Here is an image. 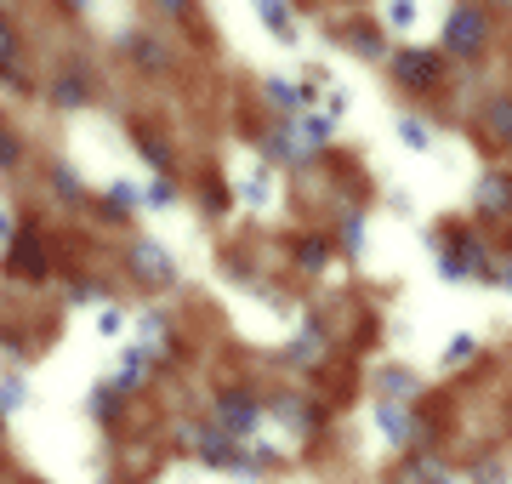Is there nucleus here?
Segmentation results:
<instances>
[{
	"mask_svg": "<svg viewBox=\"0 0 512 484\" xmlns=\"http://www.w3.org/2000/svg\"><path fill=\"white\" fill-rule=\"evenodd\" d=\"M393 80L410 92H433L444 80V57L427 52V46H404V52H393Z\"/></svg>",
	"mask_w": 512,
	"mask_h": 484,
	"instance_id": "obj_3",
	"label": "nucleus"
},
{
	"mask_svg": "<svg viewBox=\"0 0 512 484\" xmlns=\"http://www.w3.org/2000/svg\"><path fill=\"white\" fill-rule=\"evenodd\" d=\"M143 205L148 211H177V183H171V177H154V183L143 188Z\"/></svg>",
	"mask_w": 512,
	"mask_h": 484,
	"instance_id": "obj_19",
	"label": "nucleus"
},
{
	"mask_svg": "<svg viewBox=\"0 0 512 484\" xmlns=\"http://www.w3.org/2000/svg\"><path fill=\"white\" fill-rule=\"evenodd\" d=\"M484 40H490V18H484V6H467L461 0L456 12H450V23H444V46L461 57H478L484 52Z\"/></svg>",
	"mask_w": 512,
	"mask_h": 484,
	"instance_id": "obj_2",
	"label": "nucleus"
},
{
	"mask_svg": "<svg viewBox=\"0 0 512 484\" xmlns=\"http://www.w3.org/2000/svg\"><path fill=\"white\" fill-rule=\"evenodd\" d=\"M291 131H302L308 137V149H319V143H330V131H336V120H330L325 109H302L291 120Z\"/></svg>",
	"mask_w": 512,
	"mask_h": 484,
	"instance_id": "obj_13",
	"label": "nucleus"
},
{
	"mask_svg": "<svg viewBox=\"0 0 512 484\" xmlns=\"http://www.w3.org/2000/svg\"><path fill=\"white\" fill-rule=\"evenodd\" d=\"M319 354H325V331H319V325H302L296 342L285 348V365H313Z\"/></svg>",
	"mask_w": 512,
	"mask_h": 484,
	"instance_id": "obj_11",
	"label": "nucleus"
},
{
	"mask_svg": "<svg viewBox=\"0 0 512 484\" xmlns=\"http://www.w3.org/2000/svg\"><path fill=\"white\" fill-rule=\"evenodd\" d=\"M501 285H507V291H512V268H507V274H501Z\"/></svg>",
	"mask_w": 512,
	"mask_h": 484,
	"instance_id": "obj_33",
	"label": "nucleus"
},
{
	"mask_svg": "<svg viewBox=\"0 0 512 484\" xmlns=\"http://www.w3.org/2000/svg\"><path fill=\"white\" fill-rule=\"evenodd\" d=\"M52 194H63L69 205H80V200H86V183L74 177V166H69V160H57V166H52Z\"/></svg>",
	"mask_w": 512,
	"mask_h": 484,
	"instance_id": "obj_18",
	"label": "nucleus"
},
{
	"mask_svg": "<svg viewBox=\"0 0 512 484\" xmlns=\"http://www.w3.org/2000/svg\"><path fill=\"white\" fill-rule=\"evenodd\" d=\"M387 23L393 29H410L416 23V0H387Z\"/></svg>",
	"mask_w": 512,
	"mask_h": 484,
	"instance_id": "obj_27",
	"label": "nucleus"
},
{
	"mask_svg": "<svg viewBox=\"0 0 512 484\" xmlns=\"http://www.w3.org/2000/svg\"><path fill=\"white\" fill-rule=\"evenodd\" d=\"M23 484H40V479H23Z\"/></svg>",
	"mask_w": 512,
	"mask_h": 484,
	"instance_id": "obj_35",
	"label": "nucleus"
},
{
	"mask_svg": "<svg viewBox=\"0 0 512 484\" xmlns=\"http://www.w3.org/2000/svg\"><path fill=\"white\" fill-rule=\"evenodd\" d=\"M478 211H484V217H507L512 211V177L507 171H490V177L478 183Z\"/></svg>",
	"mask_w": 512,
	"mask_h": 484,
	"instance_id": "obj_8",
	"label": "nucleus"
},
{
	"mask_svg": "<svg viewBox=\"0 0 512 484\" xmlns=\"http://www.w3.org/2000/svg\"><path fill=\"white\" fill-rule=\"evenodd\" d=\"M6 274H18V280H46L52 274V257H46V234L40 228H18V240L6 251Z\"/></svg>",
	"mask_w": 512,
	"mask_h": 484,
	"instance_id": "obj_4",
	"label": "nucleus"
},
{
	"mask_svg": "<svg viewBox=\"0 0 512 484\" xmlns=\"http://www.w3.org/2000/svg\"><path fill=\"white\" fill-rule=\"evenodd\" d=\"M376 388H382V399L404 405V399H416V376L399 371V365H387V371H376Z\"/></svg>",
	"mask_w": 512,
	"mask_h": 484,
	"instance_id": "obj_14",
	"label": "nucleus"
},
{
	"mask_svg": "<svg viewBox=\"0 0 512 484\" xmlns=\"http://www.w3.org/2000/svg\"><path fill=\"white\" fill-rule=\"evenodd\" d=\"M0 86H29V80H23L18 35H12V23H6V18H0Z\"/></svg>",
	"mask_w": 512,
	"mask_h": 484,
	"instance_id": "obj_10",
	"label": "nucleus"
},
{
	"mask_svg": "<svg viewBox=\"0 0 512 484\" xmlns=\"http://www.w3.org/2000/svg\"><path fill=\"white\" fill-rule=\"evenodd\" d=\"M439 268H444V280H495L490 251H484V240H478V234H467V228L450 240V251L439 257Z\"/></svg>",
	"mask_w": 512,
	"mask_h": 484,
	"instance_id": "obj_1",
	"label": "nucleus"
},
{
	"mask_svg": "<svg viewBox=\"0 0 512 484\" xmlns=\"http://www.w3.org/2000/svg\"><path fill=\"white\" fill-rule=\"evenodd\" d=\"M501 6H507V0H501Z\"/></svg>",
	"mask_w": 512,
	"mask_h": 484,
	"instance_id": "obj_36",
	"label": "nucleus"
},
{
	"mask_svg": "<svg viewBox=\"0 0 512 484\" xmlns=\"http://www.w3.org/2000/svg\"><path fill=\"white\" fill-rule=\"evenodd\" d=\"M256 12H262V23H268L274 40H285V46L296 40V23H291V6H285V0H256Z\"/></svg>",
	"mask_w": 512,
	"mask_h": 484,
	"instance_id": "obj_12",
	"label": "nucleus"
},
{
	"mask_svg": "<svg viewBox=\"0 0 512 484\" xmlns=\"http://www.w3.org/2000/svg\"><path fill=\"white\" fill-rule=\"evenodd\" d=\"M217 410H222V428L234 433L239 445H251V439H256V422H262V405H256L251 393H222Z\"/></svg>",
	"mask_w": 512,
	"mask_h": 484,
	"instance_id": "obj_6",
	"label": "nucleus"
},
{
	"mask_svg": "<svg viewBox=\"0 0 512 484\" xmlns=\"http://www.w3.org/2000/svg\"><path fill=\"white\" fill-rule=\"evenodd\" d=\"M490 131L501 143H512V97H495L490 103Z\"/></svg>",
	"mask_w": 512,
	"mask_h": 484,
	"instance_id": "obj_24",
	"label": "nucleus"
},
{
	"mask_svg": "<svg viewBox=\"0 0 512 484\" xmlns=\"http://www.w3.org/2000/svg\"><path fill=\"white\" fill-rule=\"evenodd\" d=\"M239 194L251 205H268V177H262V171H256V177H239Z\"/></svg>",
	"mask_w": 512,
	"mask_h": 484,
	"instance_id": "obj_28",
	"label": "nucleus"
},
{
	"mask_svg": "<svg viewBox=\"0 0 512 484\" xmlns=\"http://www.w3.org/2000/svg\"><path fill=\"white\" fill-rule=\"evenodd\" d=\"M131 268H137V280H148L154 291L177 285V262H171V251H165L160 240H137L131 245Z\"/></svg>",
	"mask_w": 512,
	"mask_h": 484,
	"instance_id": "obj_5",
	"label": "nucleus"
},
{
	"mask_svg": "<svg viewBox=\"0 0 512 484\" xmlns=\"http://www.w3.org/2000/svg\"><path fill=\"white\" fill-rule=\"evenodd\" d=\"M131 137H137V149H143V160L154 171H171V149H165V137L160 131H148V126H131Z\"/></svg>",
	"mask_w": 512,
	"mask_h": 484,
	"instance_id": "obj_15",
	"label": "nucleus"
},
{
	"mask_svg": "<svg viewBox=\"0 0 512 484\" xmlns=\"http://www.w3.org/2000/svg\"><path fill=\"white\" fill-rule=\"evenodd\" d=\"M348 46H353L359 57H387L382 29H370V23H353V29H348Z\"/></svg>",
	"mask_w": 512,
	"mask_h": 484,
	"instance_id": "obj_17",
	"label": "nucleus"
},
{
	"mask_svg": "<svg viewBox=\"0 0 512 484\" xmlns=\"http://www.w3.org/2000/svg\"><path fill=\"white\" fill-rule=\"evenodd\" d=\"M376 428L387 433V445H410L416 439V422H410V410L404 405H393V399H376Z\"/></svg>",
	"mask_w": 512,
	"mask_h": 484,
	"instance_id": "obj_7",
	"label": "nucleus"
},
{
	"mask_svg": "<svg viewBox=\"0 0 512 484\" xmlns=\"http://www.w3.org/2000/svg\"><path fill=\"white\" fill-rule=\"evenodd\" d=\"M92 416H103V422H114V416H120V388H114V382H97V393H92Z\"/></svg>",
	"mask_w": 512,
	"mask_h": 484,
	"instance_id": "obj_22",
	"label": "nucleus"
},
{
	"mask_svg": "<svg viewBox=\"0 0 512 484\" xmlns=\"http://www.w3.org/2000/svg\"><path fill=\"white\" fill-rule=\"evenodd\" d=\"M126 331V314L120 308H97V336H120Z\"/></svg>",
	"mask_w": 512,
	"mask_h": 484,
	"instance_id": "obj_29",
	"label": "nucleus"
},
{
	"mask_svg": "<svg viewBox=\"0 0 512 484\" xmlns=\"http://www.w3.org/2000/svg\"><path fill=\"white\" fill-rule=\"evenodd\" d=\"M478 354V336H450V348H444V365H461V359H473Z\"/></svg>",
	"mask_w": 512,
	"mask_h": 484,
	"instance_id": "obj_26",
	"label": "nucleus"
},
{
	"mask_svg": "<svg viewBox=\"0 0 512 484\" xmlns=\"http://www.w3.org/2000/svg\"><path fill=\"white\" fill-rule=\"evenodd\" d=\"M86 97H92V86H86V69H80V63L52 80V103L57 109H86Z\"/></svg>",
	"mask_w": 512,
	"mask_h": 484,
	"instance_id": "obj_9",
	"label": "nucleus"
},
{
	"mask_svg": "<svg viewBox=\"0 0 512 484\" xmlns=\"http://www.w3.org/2000/svg\"><path fill=\"white\" fill-rule=\"evenodd\" d=\"M12 240H18V223H12V211L0 205V245H12Z\"/></svg>",
	"mask_w": 512,
	"mask_h": 484,
	"instance_id": "obj_30",
	"label": "nucleus"
},
{
	"mask_svg": "<svg viewBox=\"0 0 512 484\" xmlns=\"http://www.w3.org/2000/svg\"><path fill=\"white\" fill-rule=\"evenodd\" d=\"M69 6H74V12H92L97 0H69Z\"/></svg>",
	"mask_w": 512,
	"mask_h": 484,
	"instance_id": "obj_32",
	"label": "nucleus"
},
{
	"mask_svg": "<svg viewBox=\"0 0 512 484\" xmlns=\"http://www.w3.org/2000/svg\"><path fill=\"white\" fill-rule=\"evenodd\" d=\"M126 52L137 57L143 69H165V63H171V52H165V46H160L154 35H126Z\"/></svg>",
	"mask_w": 512,
	"mask_h": 484,
	"instance_id": "obj_16",
	"label": "nucleus"
},
{
	"mask_svg": "<svg viewBox=\"0 0 512 484\" xmlns=\"http://www.w3.org/2000/svg\"><path fill=\"white\" fill-rule=\"evenodd\" d=\"M439 484H456V479H439Z\"/></svg>",
	"mask_w": 512,
	"mask_h": 484,
	"instance_id": "obj_34",
	"label": "nucleus"
},
{
	"mask_svg": "<svg viewBox=\"0 0 512 484\" xmlns=\"http://www.w3.org/2000/svg\"><path fill=\"white\" fill-rule=\"evenodd\" d=\"M399 137H404V149H416V154H427V149H433V131L421 126L416 114H399Z\"/></svg>",
	"mask_w": 512,
	"mask_h": 484,
	"instance_id": "obj_21",
	"label": "nucleus"
},
{
	"mask_svg": "<svg viewBox=\"0 0 512 484\" xmlns=\"http://www.w3.org/2000/svg\"><path fill=\"white\" fill-rule=\"evenodd\" d=\"M23 399H29V382L23 376H0V416H18Z\"/></svg>",
	"mask_w": 512,
	"mask_h": 484,
	"instance_id": "obj_20",
	"label": "nucleus"
},
{
	"mask_svg": "<svg viewBox=\"0 0 512 484\" xmlns=\"http://www.w3.org/2000/svg\"><path fill=\"white\" fill-rule=\"evenodd\" d=\"M154 6H160L165 18H188V6H194V0H154Z\"/></svg>",
	"mask_w": 512,
	"mask_h": 484,
	"instance_id": "obj_31",
	"label": "nucleus"
},
{
	"mask_svg": "<svg viewBox=\"0 0 512 484\" xmlns=\"http://www.w3.org/2000/svg\"><path fill=\"white\" fill-rule=\"evenodd\" d=\"M12 166H23V143L6 131V120H0V171H12Z\"/></svg>",
	"mask_w": 512,
	"mask_h": 484,
	"instance_id": "obj_25",
	"label": "nucleus"
},
{
	"mask_svg": "<svg viewBox=\"0 0 512 484\" xmlns=\"http://www.w3.org/2000/svg\"><path fill=\"white\" fill-rule=\"evenodd\" d=\"M296 262H302L308 274H319V268L330 262V240H302V245H296Z\"/></svg>",
	"mask_w": 512,
	"mask_h": 484,
	"instance_id": "obj_23",
	"label": "nucleus"
}]
</instances>
